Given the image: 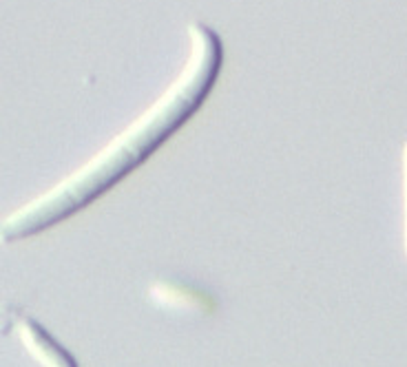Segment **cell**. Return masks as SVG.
<instances>
[{
  "mask_svg": "<svg viewBox=\"0 0 407 367\" xmlns=\"http://www.w3.org/2000/svg\"><path fill=\"white\" fill-rule=\"evenodd\" d=\"M20 334H22L24 345L34 352V356L38 358L42 365H47V367H76L73 358L31 319L22 321V325H20Z\"/></svg>",
  "mask_w": 407,
  "mask_h": 367,
  "instance_id": "2",
  "label": "cell"
},
{
  "mask_svg": "<svg viewBox=\"0 0 407 367\" xmlns=\"http://www.w3.org/2000/svg\"><path fill=\"white\" fill-rule=\"evenodd\" d=\"M405 199H407V146H405ZM405 210H407V201H405Z\"/></svg>",
  "mask_w": 407,
  "mask_h": 367,
  "instance_id": "3",
  "label": "cell"
},
{
  "mask_svg": "<svg viewBox=\"0 0 407 367\" xmlns=\"http://www.w3.org/2000/svg\"><path fill=\"white\" fill-rule=\"evenodd\" d=\"M221 64V44L208 27H193V56L177 82L96 159L31 204L0 221V243L36 234L91 204L129 175L186 122L211 91Z\"/></svg>",
  "mask_w": 407,
  "mask_h": 367,
  "instance_id": "1",
  "label": "cell"
}]
</instances>
